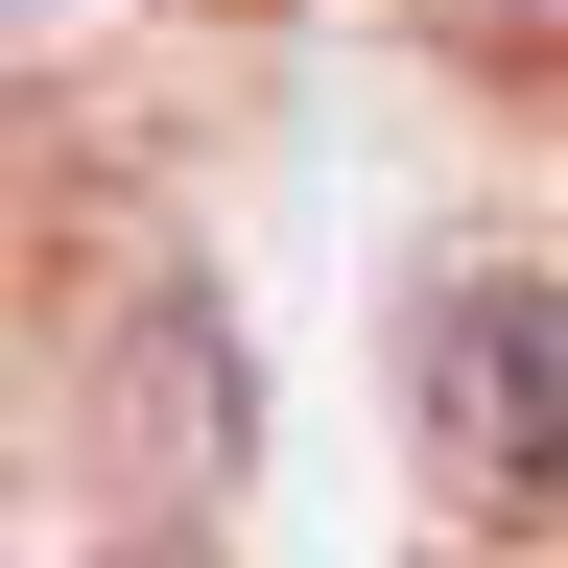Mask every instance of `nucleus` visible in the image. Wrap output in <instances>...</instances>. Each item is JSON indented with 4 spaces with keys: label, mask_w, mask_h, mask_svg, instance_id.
<instances>
[{
    "label": "nucleus",
    "mask_w": 568,
    "mask_h": 568,
    "mask_svg": "<svg viewBox=\"0 0 568 568\" xmlns=\"http://www.w3.org/2000/svg\"><path fill=\"white\" fill-rule=\"evenodd\" d=\"M521 48H545V71H568V0H521Z\"/></svg>",
    "instance_id": "obj_2"
},
{
    "label": "nucleus",
    "mask_w": 568,
    "mask_h": 568,
    "mask_svg": "<svg viewBox=\"0 0 568 568\" xmlns=\"http://www.w3.org/2000/svg\"><path fill=\"white\" fill-rule=\"evenodd\" d=\"M403 379H426V474L474 521H568V284H426Z\"/></svg>",
    "instance_id": "obj_1"
}]
</instances>
